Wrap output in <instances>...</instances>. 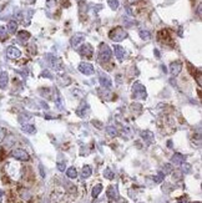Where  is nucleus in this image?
Here are the masks:
<instances>
[{"label":"nucleus","instance_id":"c85d7f7f","mask_svg":"<svg viewBox=\"0 0 202 203\" xmlns=\"http://www.w3.org/2000/svg\"><path fill=\"white\" fill-rule=\"evenodd\" d=\"M104 174H105V177H106L107 179H112V178H114V173L111 172V170H110V168H106V170H105V172H104Z\"/></svg>","mask_w":202,"mask_h":203},{"label":"nucleus","instance_id":"cd10ccee","mask_svg":"<svg viewBox=\"0 0 202 203\" xmlns=\"http://www.w3.org/2000/svg\"><path fill=\"white\" fill-rule=\"evenodd\" d=\"M171 172H172V166L168 165V163L165 165V166H164V171H162V173H164V174H170Z\"/></svg>","mask_w":202,"mask_h":203},{"label":"nucleus","instance_id":"9b49d317","mask_svg":"<svg viewBox=\"0 0 202 203\" xmlns=\"http://www.w3.org/2000/svg\"><path fill=\"white\" fill-rule=\"evenodd\" d=\"M100 84H101V86H104V87H107V88H110L111 87V80H110V77L107 76V75H101L100 76Z\"/></svg>","mask_w":202,"mask_h":203},{"label":"nucleus","instance_id":"f3484780","mask_svg":"<svg viewBox=\"0 0 202 203\" xmlns=\"http://www.w3.org/2000/svg\"><path fill=\"white\" fill-rule=\"evenodd\" d=\"M18 37H19V40H21V41H26V40L30 39V34H29L28 31H25V30H22V31H19V33H18Z\"/></svg>","mask_w":202,"mask_h":203},{"label":"nucleus","instance_id":"39448f33","mask_svg":"<svg viewBox=\"0 0 202 203\" xmlns=\"http://www.w3.org/2000/svg\"><path fill=\"white\" fill-rule=\"evenodd\" d=\"M79 53L80 55L82 56H86V57H93V54H94V49L90 44H84L79 49Z\"/></svg>","mask_w":202,"mask_h":203},{"label":"nucleus","instance_id":"b1692460","mask_svg":"<svg viewBox=\"0 0 202 203\" xmlns=\"http://www.w3.org/2000/svg\"><path fill=\"white\" fill-rule=\"evenodd\" d=\"M22 131L28 132V133H35V127L33 125H26V126L22 127Z\"/></svg>","mask_w":202,"mask_h":203},{"label":"nucleus","instance_id":"473e14b6","mask_svg":"<svg viewBox=\"0 0 202 203\" xmlns=\"http://www.w3.org/2000/svg\"><path fill=\"white\" fill-rule=\"evenodd\" d=\"M193 203H201V202H193Z\"/></svg>","mask_w":202,"mask_h":203},{"label":"nucleus","instance_id":"aec40b11","mask_svg":"<svg viewBox=\"0 0 202 203\" xmlns=\"http://www.w3.org/2000/svg\"><path fill=\"white\" fill-rule=\"evenodd\" d=\"M101 191H102V185H100V183H99V185H96V186L93 188V197H94V198H96V197L101 193Z\"/></svg>","mask_w":202,"mask_h":203},{"label":"nucleus","instance_id":"393cba45","mask_svg":"<svg viewBox=\"0 0 202 203\" xmlns=\"http://www.w3.org/2000/svg\"><path fill=\"white\" fill-rule=\"evenodd\" d=\"M164 177H165V174H164L162 172H159V173H157V176H155V178H153V181H155L156 183H160V182H162V179H164Z\"/></svg>","mask_w":202,"mask_h":203},{"label":"nucleus","instance_id":"f257e3e1","mask_svg":"<svg viewBox=\"0 0 202 203\" xmlns=\"http://www.w3.org/2000/svg\"><path fill=\"white\" fill-rule=\"evenodd\" d=\"M109 36H110V39H111L112 41L119 42V41H122L124 39H126L127 33H126L121 26H117V28H114V29L110 31Z\"/></svg>","mask_w":202,"mask_h":203},{"label":"nucleus","instance_id":"2f4dec72","mask_svg":"<svg viewBox=\"0 0 202 203\" xmlns=\"http://www.w3.org/2000/svg\"><path fill=\"white\" fill-rule=\"evenodd\" d=\"M3 194V191H0V196H2Z\"/></svg>","mask_w":202,"mask_h":203},{"label":"nucleus","instance_id":"412c9836","mask_svg":"<svg viewBox=\"0 0 202 203\" xmlns=\"http://www.w3.org/2000/svg\"><path fill=\"white\" fill-rule=\"evenodd\" d=\"M81 176H82V178H87V177L91 176V167H90V166H85V167L82 168Z\"/></svg>","mask_w":202,"mask_h":203},{"label":"nucleus","instance_id":"6ab92c4d","mask_svg":"<svg viewBox=\"0 0 202 203\" xmlns=\"http://www.w3.org/2000/svg\"><path fill=\"white\" fill-rule=\"evenodd\" d=\"M66 176L69 177V178H76V176H77V171H76V168L70 167L69 170L66 171Z\"/></svg>","mask_w":202,"mask_h":203},{"label":"nucleus","instance_id":"f8f14e48","mask_svg":"<svg viewBox=\"0 0 202 203\" xmlns=\"http://www.w3.org/2000/svg\"><path fill=\"white\" fill-rule=\"evenodd\" d=\"M185 160H186V158H185V156L181 154V153H176V154L172 156V162L176 163V165H181V163H184Z\"/></svg>","mask_w":202,"mask_h":203},{"label":"nucleus","instance_id":"4468645a","mask_svg":"<svg viewBox=\"0 0 202 203\" xmlns=\"http://www.w3.org/2000/svg\"><path fill=\"white\" fill-rule=\"evenodd\" d=\"M159 39H160L161 41H164V42L171 41V36H170L168 30H161V31L159 33Z\"/></svg>","mask_w":202,"mask_h":203},{"label":"nucleus","instance_id":"a211bd4d","mask_svg":"<svg viewBox=\"0 0 202 203\" xmlns=\"http://www.w3.org/2000/svg\"><path fill=\"white\" fill-rule=\"evenodd\" d=\"M16 29H18V22L16 21H10L9 24H8V31L10 34L16 33Z\"/></svg>","mask_w":202,"mask_h":203},{"label":"nucleus","instance_id":"7ed1b4c3","mask_svg":"<svg viewBox=\"0 0 202 203\" xmlns=\"http://www.w3.org/2000/svg\"><path fill=\"white\" fill-rule=\"evenodd\" d=\"M132 90H133V95H135V97H137V99H146V96H147V94H146V88H145V86H142L141 84L135 82Z\"/></svg>","mask_w":202,"mask_h":203},{"label":"nucleus","instance_id":"a878e982","mask_svg":"<svg viewBox=\"0 0 202 203\" xmlns=\"http://www.w3.org/2000/svg\"><path fill=\"white\" fill-rule=\"evenodd\" d=\"M6 37H8V34H6V30L4 29V28H2L0 26V40H6Z\"/></svg>","mask_w":202,"mask_h":203},{"label":"nucleus","instance_id":"c756f323","mask_svg":"<svg viewBox=\"0 0 202 203\" xmlns=\"http://www.w3.org/2000/svg\"><path fill=\"white\" fill-rule=\"evenodd\" d=\"M181 166H182V170H184V172H190V168H191V166L188 165V163H181Z\"/></svg>","mask_w":202,"mask_h":203},{"label":"nucleus","instance_id":"dca6fc26","mask_svg":"<svg viewBox=\"0 0 202 203\" xmlns=\"http://www.w3.org/2000/svg\"><path fill=\"white\" fill-rule=\"evenodd\" d=\"M8 74L6 72H3L2 75H0V87L2 88H4V87H6V85H8Z\"/></svg>","mask_w":202,"mask_h":203},{"label":"nucleus","instance_id":"0eeeda50","mask_svg":"<svg viewBox=\"0 0 202 203\" xmlns=\"http://www.w3.org/2000/svg\"><path fill=\"white\" fill-rule=\"evenodd\" d=\"M6 55H8L10 59H19V57L21 56V53H20V50L16 49L15 46H10V48H8V50H6Z\"/></svg>","mask_w":202,"mask_h":203},{"label":"nucleus","instance_id":"6e6552de","mask_svg":"<svg viewBox=\"0 0 202 203\" xmlns=\"http://www.w3.org/2000/svg\"><path fill=\"white\" fill-rule=\"evenodd\" d=\"M181 69H182V64L180 62V61H175V62H172L171 66H170V71H171V74H172L173 76L178 75L180 71H181Z\"/></svg>","mask_w":202,"mask_h":203},{"label":"nucleus","instance_id":"4be33fe9","mask_svg":"<svg viewBox=\"0 0 202 203\" xmlns=\"http://www.w3.org/2000/svg\"><path fill=\"white\" fill-rule=\"evenodd\" d=\"M139 34H140V36H141L142 40H150L151 39V34L149 31H146V30H140Z\"/></svg>","mask_w":202,"mask_h":203},{"label":"nucleus","instance_id":"423d86ee","mask_svg":"<svg viewBox=\"0 0 202 203\" xmlns=\"http://www.w3.org/2000/svg\"><path fill=\"white\" fill-rule=\"evenodd\" d=\"M79 70L84 75H93L94 74V66L91 64H87V62H81L79 65Z\"/></svg>","mask_w":202,"mask_h":203},{"label":"nucleus","instance_id":"f03ea898","mask_svg":"<svg viewBox=\"0 0 202 203\" xmlns=\"http://www.w3.org/2000/svg\"><path fill=\"white\" fill-rule=\"evenodd\" d=\"M110 57H111V50L109 48V45L102 42L100 45V50H99V60L102 62H106L110 60Z\"/></svg>","mask_w":202,"mask_h":203},{"label":"nucleus","instance_id":"7c9ffc66","mask_svg":"<svg viewBox=\"0 0 202 203\" xmlns=\"http://www.w3.org/2000/svg\"><path fill=\"white\" fill-rule=\"evenodd\" d=\"M56 166H57V170H59V171H64V170H65V165H64L62 162H57Z\"/></svg>","mask_w":202,"mask_h":203},{"label":"nucleus","instance_id":"2eb2a0df","mask_svg":"<svg viewBox=\"0 0 202 203\" xmlns=\"http://www.w3.org/2000/svg\"><path fill=\"white\" fill-rule=\"evenodd\" d=\"M141 136H142V139H144L145 141H147V142H151V141L153 140V133L150 132V131H142V132H141Z\"/></svg>","mask_w":202,"mask_h":203},{"label":"nucleus","instance_id":"ddd939ff","mask_svg":"<svg viewBox=\"0 0 202 203\" xmlns=\"http://www.w3.org/2000/svg\"><path fill=\"white\" fill-rule=\"evenodd\" d=\"M82 41H84V36L82 35H75V36L71 37V41L70 42H71V46L76 48V46H79Z\"/></svg>","mask_w":202,"mask_h":203},{"label":"nucleus","instance_id":"5701e85b","mask_svg":"<svg viewBox=\"0 0 202 203\" xmlns=\"http://www.w3.org/2000/svg\"><path fill=\"white\" fill-rule=\"evenodd\" d=\"M106 132L110 135V136H112V137L116 136V135H117V131H116V128H115L114 126H109V127L106 128Z\"/></svg>","mask_w":202,"mask_h":203},{"label":"nucleus","instance_id":"9d476101","mask_svg":"<svg viewBox=\"0 0 202 203\" xmlns=\"http://www.w3.org/2000/svg\"><path fill=\"white\" fill-rule=\"evenodd\" d=\"M114 51H115L116 57H117L120 61L124 60V57L126 56V51H125V49H124L122 46H120V45H116V46L114 48Z\"/></svg>","mask_w":202,"mask_h":203},{"label":"nucleus","instance_id":"20e7f679","mask_svg":"<svg viewBox=\"0 0 202 203\" xmlns=\"http://www.w3.org/2000/svg\"><path fill=\"white\" fill-rule=\"evenodd\" d=\"M11 156L14 157V158L19 160V161H29V158H30L29 154H28V152L24 151V150H21V148L14 150V151L11 152Z\"/></svg>","mask_w":202,"mask_h":203},{"label":"nucleus","instance_id":"1a4fd4ad","mask_svg":"<svg viewBox=\"0 0 202 203\" xmlns=\"http://www.w3.org/2000/svg\"><path fill=\"white\" fill-rule=\"evenodd\" d=\"M107 197L110 199H117L119 198V192H117V187L116 186H110L107 188V192H106Z\"/></svg>","mask_w":202,"mask_h":203},{"label":"nucleus","instance_id":"bb28decb","mask_svg":"<svg viewBox=\"0 0 202 203\" xmlns=\"http://www.w3.org/2000/svg\"><path fill=\"white\" fill-rule=\"evenodd\" d=\"M109 5L111 6V9L116 10V9L119 8V0H110V2H109Z\"/></svg>","mask_w":202,"mask_h":203}]
</instances>
